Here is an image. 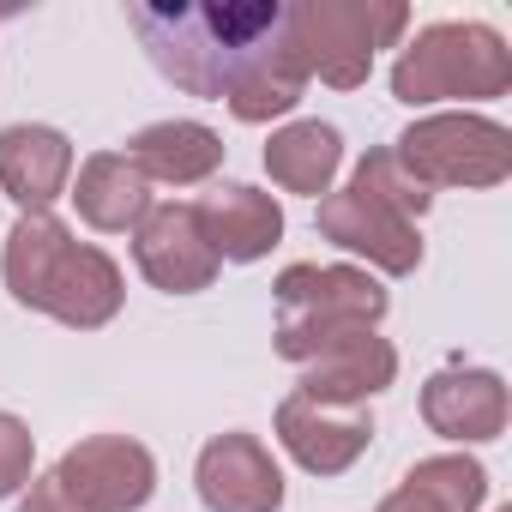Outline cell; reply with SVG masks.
<instances>
[{"mask_svg":"<svg viewBox=\"0 0 512 512\" xmlns=\"http://www.w3.org/2000/svg\"><path fill=\"white\" fill-rule=\"evenodd\" d=\"M55 476L91 506V512H139L157 494V458L133 434H85L61 452Z\"/></svg>","mask_w":512,"mask_h":512,"instance_id":"10","label":"cell"},{"mask_svg":"<svg viewBox=\"0 0 512 512\" xmlns=\"http://www.w3.org/2000/svg\"><path fill=\"white\" fill-rule=\"evenodd\" d=\"M278 446L308 470V476H344L368 446H374V416L368 404H320L290 392L272 416Z\"/></svg>","mask_w":512,"mask_h":512,"instance_id":"11","label":"cell"},{"mask_svg":"<svg viewBox=\"0 0 512 512\" xmlns=\"http://www.w3.org/2000/svg\"><path fill=\"white\" fill-rule=\"evenodd\" d=\"M404 482L422 488V494H434L446 512H482V500H488V470H482V458H470V452L416 458V464L404 470Z\"/></svg>","mask_w":512,"mask_h":512,"instance_id":"19","label":"cell"},{"mask_svg":"<svg viewBox=\"0 0 512 512\" xmlns=\"http://www.w3.org/2000/svg\"><path fill=\"white\" fill-rule=\"evenodd\" d=\"M193 488L205 512H284V464L247 428L211 434L193 458Z\"/></svg>","mask_w":512,"mask_h":512,"instance_id":"9","label":"cell"},{"mask_svg":"<svg viewBox=\"0 0 512 512\" xmlns=\"http://www.w3.org/2000/svg\"><path fill=\"white\" fill-rule=\"evenodd\" d=\"M284 31L308 79L356 91L368 85L374 55L398 49V37L410 31V7H398V0H296V7H284Z\"/></svg>","mask_w":512,"mask_h":512,"instance_id":"5","label":"cell"},{"mask_svg":"<svg viewBox=\"0 0 512 512\" xmlns=\"http://www.w3.org/2000/svg\"><path fill=\"white\" fill-rule=\"evenodd\" d=\"M31 476H37V434H31L25 416L0 410V500L25 494Z\"/></svg>","mask_w":512,"mask_h":512,"instance_id":"21","label":"cell"},{"mask_svg":"<svg viewBox=\"0 0 512 512\" xmlns=\"http://www.w3.org/2000/svg\"><path fill=\"white\" fill-rule=\"evenodd\" d=\"M392 157L434 193V187H464L488 193L512 175V127H500L482 109H434L416 115L398 139Z\"/></svg>","mask_w":512,"mask_h":512,"instance_id":"6","label":"cell"},{"mask_svg":"<svg viewBox=\"0 0 512 512\" xmlns=\"http://www.w3.org/2000/svg\"><path fill=\"white\" fill-rule=\"evenodd\" d=\"M314 229L338 253H350V260H368V272H380V278H416L422 272V223L404 217L398 205H386L380 193L356 187V181L332 187L320 199Z\"/></svg>","mask_w":512,"mask_h":512,"instance_id":"7","label":"cell"},{"mask_svg":"<svg viewBox=\"0 0 512 512\" xmlns=\"http://www.w3.org/2000/svg\"><path fill=\"white\" fill-rule=\"evenodd\" d=\"M79 151L61 127L49 121H13L0 127V193L25 211H55V199L73 187Z\"/></svg>","mask_w":512,"mask_h":512,"instance_id":"13","label":"cell"},{"mask_svg":"<svg viewBox=\"0 0 512 512\" xmlns=\"http://www.w3.org/2000/svg\"><path fill=\"white\" fill-rule=\"evenodd\" d=\"M494 512H512V506H494Z\"/></svg>","mask_w":512,"mask_h":512,"instance_id":"24","label":"cell"},{"mask_svg":"<svg viewBox=\"0 0 512 512\" xmlns=\"http://www.w3.org/2000/svg\"><path fill=\"white\" fill-rule=\"evenodd\" d=\"M350 181H356V187H368V193H380L386 205H398V211H404V217H416V223H422V217H428V205H434V193H428V187H422L398 157H392V145H374V151L356 163V175H350Z\"/></svg>","mask_w":512,"mask_h":512,"instance_id":"20","label":"cell"},{"mask_svg":"<svg viewBox=\"0 0 512 512\" xmlns=\"http://www.w3.org/2000/svg\"><path fill=\"white\" fill-rule=\"evenodd\" d=\"M512 91V49L482 19H434L422 25L392 61V97L410 109L440 103H494Z\"/></svg>","mask_w":512,"mask_h":512,"instance_id":"3","label":"cell"},{"mask_svg":"<svg viewBox=\"0 0 512 512\" xmlns=\"http://www.w3.org/2000/svg\"><path fill=\"white\" fill-rule=\"evenodd\" d=\"M374 512H446V506H440L434 494H422V488H410V482H398V488H392V494H386V500H380Z\"/></svg>","mask_w":512,"mask_h":512,"instance_id":"23","label":"cell"},{"mask_svg":"<svg viewBox=\"0 0 512 512\" xmlns=\"http://www.w3.org/2000/svg\"><path fill=\"white\" fill-rule=\"evenodd\" d=\"M19 512H91L55 470L49 476H31V488H25V500H19Z\"/></svg>","mask_w":512,"mask_h":512,"instance_id":"22","label":"cell"},{"mask_svg":"<svg viewBox=\"0 0 512 512\" xmlns=\"http://www.w3.org/2000/svg\"><path fill=\"white\" fill-rule=\"evenodd\" d=\"M133 266L163 296H199L223 272V260L211 253V235H205V223L187 199H169V205L145 211V223L133 229Z\"/></svg>","mask_w":512,"mask_h":512,"instance_id":"8","label":"cell"},{"mask_svg":"<svg viewBox=\"0 0 512 512\" xmlns=\"http://www.w3.org/2000/svg\"><path fill=\"white\" fill-rule=\"evenodd\" d=\"M127 25L145 43L151 67L175 91L211 97V103H223L253 67L284 43V7L278 0H211V7L151 0V7L127 13Z\"/></svg>","mask_w":512,"mask_h":512,"instance_id":"1","label":"cell"},{"mask_svg":"<svg viewBox=\"0 0 512 512\" xmlns=\"http://www.w3.org/2000/svg\"><path fill=\"white\" fill-rule=\"evenodd\" d=\"M223 151H229L223 133L205 121H187V115L151 121L127 139V157L151 187H205L223 169Z\"/></svg>","mask_w":512,"mask_h":512,"instance_id":"15","label":"cell"},{"mask_svg":"<svg viewBox=\"0 0 512 512\" xmlns=\"http://www.w3.org/2000/svg\"><path fill=\"white\" fill-rule=\"evenodd\" d=\"M338 169H344V133L332 121H284L266 139V175L284 193L326 199L332 181H338Z\"/></svg>","mask_w":512,"mask_h":512,"instance_id":"18","label":"cell"},{"mask_svg":"<svg viewBox=\"0 0 512 512\" xmlns=\"http://www.w3.org/2000/svg\"><path fill=\"white\" fill-rule=\"evenodd\" d=\"M392 380H398V350H392L380 332H356V338L320 350V356L302 368L296 392H302V398H320V404H368V398H380Z\"/></svg>","mask_w":512,"mask_h":512,"instance_id":"17","label":"cell"},{"mask_svg":"<svg viewBox=\"0 0 512 512\" xmlns=\"http://www.w3.org/2000/svg\"><path fill=\"white\" fill-rule=\"evenodd\" d=\"M506 416H512V398H506V380L494 368L452 362V368L428 374V386H422V422H428V434H440L452 446L500 440Z\"/></svg>","mask_w":512,"mask_h":512,"instance_id":"12","label":"cell"},{"mask_svg":"<svg viewBox=\"0 0 512 512\" xmlns=\"http://www.w3.org/2000/svg\"><path fill=\"white\" fill-rule=\"evenodd\" d=\"M67 199L79 205V217H85L97 235H133V229L145 223V211L157 205V199H151V181L133 169L127 151H91V157L73 169Z\"/></svg>","mask_w":512,"mask_h":512,"instance_id":"16","label":"cell"},{"mask_svg":"<svg viewBox=\"0 0 512 512\" xmlns=\"http://www.w3.org/2000/svg\"><path fill=\"white\" fill-rule=\"evenodd\" d=\"M278 302V332L272 350L296 368H308L320 350L356 338V332H380L392 296L368 266H284L272 284Z\"/></svg>","mask_w":512,"mask_h":512,"instance_id":"4","label":"cell"},{"mask_svg":"<svg viewBox=\"0 0 512 512\" xmlns=\"http://www.w3.org/2000/svg\"><path fill=\"white\" fill-rule=\"evenodd\" d=\"M0 284L31 314H49L67 332H103L121 302L127 278L97 241H79L55 211H25L0 247Z\"/></svg>","mask_w":512,"mask_h":512,"instance_id":"2","label":"cell"},{"mask_svg":"<svg viewBox=\"0 0 512 512\" xmlns=\"http://www.w3.org/2000/svg\"><path fill=\"white\" fill-rule=\"evenodd\" d=\"M193 211L223 266H253L284 241V205L253 181H217L211 193L193 199Z\"/></svg>","mask_w":512,"mask_h":512,"instance_id":"14","label":"cell"}]
</instances>
